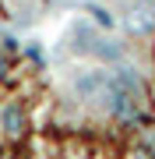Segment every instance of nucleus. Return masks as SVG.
Wrapping results in <instances>:
<instances>
[{
    "mask_svg": "<svg viewBox=\"0 0 155 159\" xmlns=\"http://www.w3.org/2000/svg\"><path fill=\"white\" fill-rule=\"evenodd\" d=\"M92 53H95L99 60H109V64H116V60L123 57V46L116 43V39H106V35H99V39H95V46H92Z\"/></svg>",
    "mask_w": 155,
    "mask_h": 159,
    "instance_id": "nucleus-4",
    "label": "nucleus"
},
{
    "mask_svg": "<svg viewBox=\"0 0 155 159\" xmlns=\"http://www.w3.org/2000/svg\"><path fill=\"white\" fill-rule=\"evenodd\" d=\"M127 29L134 35H144L155 29V4L152 0H138V4L131 7V14H127Z\"/></svg>",
    "mask_w": 155,
    "mask_h": 159,
    "instance_id": "nucleus-1",
    "label": "nucleus"
},
{
    "mask_svg": "<svg viewBox=\"0 0 155 159\" xmlns=\"http://www.w3.org/2000/svg\"><path fill=\"white\" fill-rule=\"evenodd\" d=\"M0 127H4L7 134H21V127H25V113H21V106H14V102L0 106Z\"/></svg>",
    "mask_w": 155,
    "mask_h": 159,
    "instance_id": "nucleus-3",
    "label": "nucleus"
},
{
    "mask_svg": "<svg viewBox=\"0 0 155 159\" xmlns=\"http://www.w3.org/2000/svg\"><path fill=\"white\" fill-rule=\"evenodd\" d=\"M109 85V78L102 71H85V74H78L74 78V92L78 96H85V99H95V96H102Z\"/></svg>",
    "mask_w": 155,
    "mask_h": 159,
    "instance_id": "nucleus-2",
    "label": "nucleus"
},
{
    "mask_svg": "<svg viewBox=\"0 0 155 159\" xmlns=\"http://www.w3.org/2000/svg\"><path fill=\"white\" fill-rule=\"evenodd\" d=\"M113 81H116V85H123V89H131L134 96H141V78H138V71H134V67H116Z\"/></svg>",
    "mask_w": 155,
    "mask_h": 159,
    "instance_id": "nucleus-5",
    "label": "nucleus"
}]
</instances>
